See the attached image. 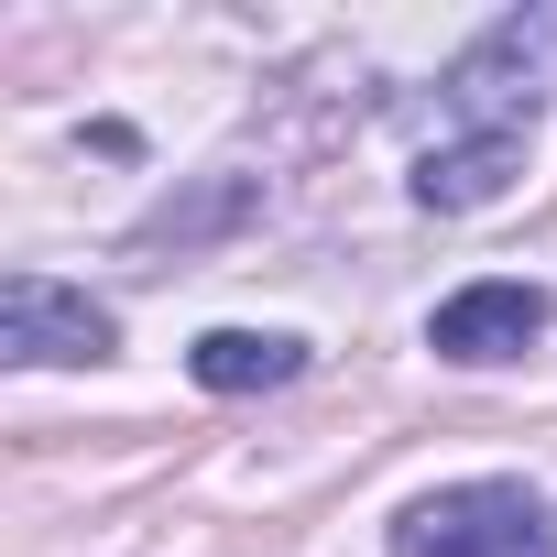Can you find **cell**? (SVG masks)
<instances>
[{"mask_svg":"<svg viewBox=\"0 0 557 557\" xmlns=\"http://www.w3.org/2000/svg\"><path fill=\"white\" fill-rule=\"evenodd\" d=\"M557 88V12L535 0V12H503V23H481L459 55H448V77H437V110L459 121V132H535V99Z\"/></svg>","mask_w":557,"mask_h":557,"instance_id":"1","label":"cell"},{"mask_svg":"<svg viewBox=\"0 0 557 557\" xmlns=\"http://www.w3.org/2000/svg\"><path fill=\"white\" fill-rule=\"evenodd\" d=\"M394 557H557V513L524 481H448L394 513Z\"/></svg>","mask_w":557,"mask_h":557,"instance_id":"2","label":"cell"},{"mask_svg":"<svg viewBox=\"0 0 557 557\" xmlns=\"http://www.w3.org/2000/svg\"><path fill=\"white\" fill-rule=\"evenodd\" d=\"M110 307L55 285V273H12L0 285V361L12 372H77V361H110Z\"/></svg>","mask_w":557,"mask_h":557,"instance_id":"3","label":"cell"},{"mask_svg":"<svg viewBox=\"0 0 557 557\" xmlns=\"http://www.w3.org/2000/svg\"><path fill=\"white\" fill-rule=\"evenodd\" d=\"M535 339H546V296H535V285H503V273H492V285H459V296L426 318V350H437V361H459V372L524 361Z\"/></svg>","mask_w":557,"mask_h":557,"instance_id":"4","label":"cell"},{"mask_svg":"<svg viewBox=\"0 0 557 557\" xmlns=\"http://www.w3.org/2000/svg\"><path fill=\"white\" fill-rule=\"evenodd\" d=\"M513 175H524V132H448L416 153V208L459 219V208H492Z\"/></svg>","mask_w":557,"mask_h":557,"instance_id":"5","label":"cell"},{"mask_svg":"<svg viewBox=\"0 0 557 557\" xmlns=\"http://www.w3.org/2000/svg\"><path fill=\"white\" fill-rule=\"evenodd\" d=\"M186 372H197L208 394H273V383L307 372V339H285V329H208V339L186 350Z\"/></svg>","mask_w":557,"mask_h":557,"instance_id":"6","label":"cell"},{"mask_svg":"<svg viewBox=\"0 0 557 557\" xmlns=\"http://www.w3.org/2000/svg\"><path fill=\"white\" fill-rule=\"evenodd\" d=\"M262 208V175H208L197 197H164L143 230H132V251H197V240H219V230H240Z\"/></svg>","mask_w":557,"mask_h":557,"instance_id":"7","label":"cell"}]
</instances>
